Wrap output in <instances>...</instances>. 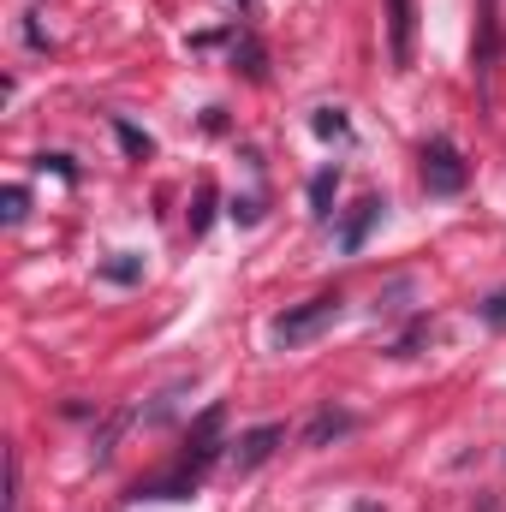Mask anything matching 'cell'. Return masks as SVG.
<instances>
[{
  "label": "cell",
  "instance_id": "4fadbf2b",
  "mask_svg": "<svg viewBox=\"0 0 506 512\" xmlns=\"http://www.w3.org/2000/svg\"><path fill=\"white\" fill-rule=\"evenodd\" d=\"M114 131H120V143H126L131 155H149V149H155V143H149V137H143V131H137V126H126V120H120V126H114Z\"/></svg>",
  "mask_w": 506,
  "mask_h": 512
},
{
  "label": "cell",
  "instance_id": "7a4b0ae2",
  "mask_svg": "<svg viewBox=\"0 0 506 512\" xmlns=\"http://www.w3.org/2000/svg\"><path fill=\"white\" fill-rule=\"evenodd\" d=\"M340 292H316V298H304V304H292L280 322H274V346H304V340H316L334 316H340Z\"/></svg>",
  "mask_w": 506,
  "mask_h": 512
},
{
  "label": "cell",
  "instance_id": "8992f818",
  "mask_svg": "<svg viewBox=\"0 0 506 512\" xmlns=\"http://www.w3.org/2000/svg\"><path fill=\"white\" fill-rule=\"evenodd\" d=\"M387 36H393V66H411L417 48V0H387Z\"/></svg>",
  "mask_w": 506,
  "mask_h": 512
},
{
  "label": "cell",
  "instance_id": "9c48e42d",
  "mask_svg": "<svg viewBox=\"0 0 506 512\" xmlns=\"http://www.w3.org/2000/svg\"><path fill=\"white\" fill-rule=\"evenodd\" d=\"M334 191H340V167H322V173L310 179V215H316V221L334 215Z\"/></svg>",
  "mask_w": 506,
  "mask_h": 512
},
{
  "label": "cell",
  "instance_id": "2e32d148",
  "mask_svg": "<svg viewBox=\"0 0 506 512\" xmlns=\"http://www.w3.org/2000/svg\"><path fill=\"white\" fill-rule=\"evenodd\" d=\"M256 215H262V203H256V197H245V203H233V221H239V227H251Z\"/></svg>",
  "mask_w": 506,
  "mask_h": 512
},
{
  "label": "cell",
  "instance_id": "5b68a950",
  "mask_svg": "<svg viewBox=\"0 0 506 512\" xmlns=\"http://www.w3.org/2000/svg\"><path fill=\"white\" fill-rule=\"evenodd\" d=\"M286 441V429L280 423H262V429H245L239 441H233V471L245 477V471H256V465H268V453Z\"/></svg>",
  "mask_w": 506,
  "mask_h": 512
},
{
  "label": "cell",
  "instance_id": "5bb4252c",
  "mask_svg": "<svg viewBox=\"0 0 506 512\" xmlns=\"http://www.w3.org/2000/svg\"><path fill=\"white\" fill-rule=\"evenodd\" d=\"M209 209H215V191L203 185V191H197V215H191V233H203V227H209Z\"/></svg>",
  "mask_w": 506,
  "mask_h": 512
},
{
  "label": "cell",
  "instance_id": "3957f363",
  "mask_svg": "<svg viewBox=\"0 0 506 512\" xmlns=\"http://www.w3.org/2000/svg\"><path fill=\"white\" fill-rule=\"evenodd\" d=\"M465 179H471V167H465L459 143L453 137H429L423 143V185H429V197H459Z\"/></svg>",
  "mask_w": 506,
  "mask_h": 512
},
{
  "label": "cell",
  "instance_id": "52a82bcc",
  "mask_svg": "<svg viewBox=\"0 0 506 512\" xmlns=\"http://www.w3.org/2000/svg\"><path fill=\"white\" fill-rule=\"evenodd\" d=\"M381 209H387L381 197H364V203H358V209L346 215V227H340V251H346V256L364 251V239H370V227L381 221Z\"/></svg>",
  "mask_w": 506,
  "mask_h": 512
},
{
  "label": "cell",
  "instance_id": "7c38bea8",
  "mask_svg": "<svg viewBox=\"0 0 506 512\" xmlns=\"http://www.w3.org/2000/svg\"><path fill=\"white\" fill-rule=\"evenodd\" d=\"M310 126L322 131V137H346V114H340V108H316V120H310Z\"/></svg>",
  "mask_w": 506,
  "mask_h": 512
},
{
  "label": "cell",
  "instance_id": "6da1fadb",
  "mask_svg": "<svg viewBox=\"0 0 506 512\" xmlns=\"http://www.w3.org/2000/svg\"><path fill=\"white\" fill-rule=\"evenodd\" d=\"M221 423H227V411L221 405H209L197 423H191V435H185V453H179V465L161 477V483H149V489H137V495H149V501H179L185 495V483H197L203 471H209V459L221 453Z\"/></svg>",
  "mask_w": 506,
  "mask_h": 512
},
{
  "label": "cell",
  "instance_id": "30bf717a",
  "mask_svg": "<svg viewBox=\"0 0 506 512\" xmlns=\"http://www.w3.org/2000/svg\"><path fill=\"white\" fill-rule=\"evenodd\" d=\"M0 203H6V209H0V215H6V227H18V221L30 215V191H24V185H6V197H0Z\"/></svg>",
  "mask_w": 506,
  "mask_h": 512
},
{
  "label": "cell",
  "instance_id": "8fae6325",
  "mask_svg": "<svg viewBox=\"0 0 506 512\" xmlns=\"http://www.w3.org/2000/svg\"><path fill=\"white\" fill-rule=\"evenodd\" d=\"M102 274L126 286V280H137V274H143V262H137V256H114V262H102Z\"/></svg>",
  "mask_w": 506,
  "mask_h": 512
},
{
  "label": "cell",
  "instance_id": "277c9868",
  "mask_svg": "<svg viewBox=\"0 0 506 512\" xmlns=\"http://www.w3.org/2000/svg\"><path fill=\"white\" fill-rule=\"evenodd\" d=\"M501 54V0H477V42H471V66L489 84V66Z\"/></svg>",
  "mask_w": 506,
  "mask_h": 512
},
{
  "label": "cell",
  "instance_id": "9a60e30c",
  "mask_svg": "<svg viewBox=\"0 0 506 512\" xmlns=\"http://www.w3.org/2000/svg\"><path fill=\"white\" fill-rule=\"evenodd\" d=\"M483 322H489V328H506V292L483 298Z\"/></svg>",
  "mask_w": 506,
  "mask_h": 512
},
{
  "label": "cell",
  "instance_id": "ba28073f",
  "mask_svg": "<svg viewBox=\"0 0 506 512\" xmlns=\"http://www.w3.org/2000/svg\"><path fill=\"white\" fill-rule=\"evenodd\" d=\"M352 423H358L352 411H334V405H328V411H316V417H310V429H304V441H310V447H328L334 435H352Z\"/></svg>",
  "mask_w": 506,
  "mask_h": 512
}]
</instances>
